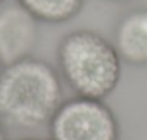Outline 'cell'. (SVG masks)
Returning a JSON list of instances; mask_svg holds the SVG:
<instances>
[{"label": "cell", "instance_id": "1", "mask_svg": "<svg viewBox=\"0 0 147 140\" xmlns=\"http://www.w3.org/2000/svg\"><path fill=\"white\" fill-rule=\"evenodd\" d=\"M63 103L62 78L49 62L30 56L0 68V120L16 130L48 126Z\"/></svg>", "mask_w": 147, "mask_h": 140}, {"label": "cell", "instance_id": "2", "mask_svg": "<svg viewBox=\"0 0 147 140\" xmlns=\"http://www.w3.org/2000/svg\"><path fill=\"white\" fill-rule=\"evenodd\" d=\"M58 72L77 95L105 100L120 84L123 61L111 41L91 29L65 33L56 48Z\"/></svg>", "mask_w": 147, "mask_h": 140}, {"label": "cell", "instance_id": "3", "mask_svg": "<svg viewBox=\"0 0 147 140\" xmlns=\"http://www.w3.org/2000/svg\"><path fill=\"white\" fill-rule=\"evenodd\" d=\"M51 140H118L120 126L104 100L72 97L63 100L49 121Z\"/></svg>", "mask_w": 147, "mask_h": 140}, {"label": "cell", "instance_id": "4", "mask_svg": "<svg viewBox=\"0 0 147 140\" xmlns=\"http://www.w3.org/2000/svg\"><path fill=\"white\" fill-rule=\"evenodd\" d=\"M39 23L18 2L0 7V66L33 56L39 42Z\"/></svg>", "mask_w": 147, "mask_h": 140}, {"label": "cell", "instance_id": "5", "mask_svg": "<svg viewBox=\"0 0 147 140\" xmlns=\"http://www.w3.org/2000/svg\"><path fill=\"white\" fill-rule=\"evenodd\" d=\"M111 42L123 64L147 66V6L127 10L117 20Z\"/></svg>", "mask_w": 147, "mask_h": 140}, {"label": "cell", "instance_id": "6", "mask_svg": "<svg viewBox=\"0 0 147 140\" xmlns=\"http://www.w3.org/2000/svg\"><path fill=\"white\" fill-rule=\"evenodd\" d=\"M40 23L59 25L80 15L85 0H16Z\"/></svg>", "mask_w": 147, "mask_h": 140}, {"label": "cell", "instance_id": "7", "mask_svg": "<svg viewBox=\"0 0 147 140\" xmlns=\"http://www.w3.org/2000/svg\"><path fill=\"white\" fill-rule=\"evenodd\" d=\"M0 140H7V133H6V126L0 120Z\"/></svg>", "mask_w": 147, "mask_h": 140}, {"label": "cell", "instance_id": "8", "mask_svg": "<svg viewBox=\"0 0 147 140\" xmlns=\"http://www.w3.org/2000/svg\"><path fill=\"white\" fill-rule=\"evenodd\" d=\"M19 140H51V139H40V137H23Z\"/></svg>", "mask_w": 147, "mask_h": 140}, {"label": "cell", "instance_id": "9", "mask_svg": "<svg viewBox=\"0 0 147 140\" xmlns=\"http://www.w3.org/2000/svg\"><path fill=\"white\" fill-rule=\"evenodd\" d=\"M3 2H5V0H0V6H2V5H3Z\"/></svg>", "mask_w": 147, "mask_h": 140}, {"label": "cell", "instance_id": "10", "mask_svg": "<svg viewBox=\"0 0 147 140\" xmlns=\"http://www.w3.org/2000/svg\"><path fill=\"white\" fill-rule=\"evenodd\" d=\"M114 2H124V0H114Z\"/></svg>", "mask_w": 147, "mask_h": 140}, {"label": "cell", "instance_id": "11", "mask_svg": "<svg viewBox=\"0 0 147 140\" xmlns=\"http://www.w3.org/2000/svg\"><path fill=\"white\" fill-rule=\"evenodd\" d=\"M0 68H2V66H0Z\"/></svg>", "mask_w": 147, "mask_h": 140}]
</instances>
